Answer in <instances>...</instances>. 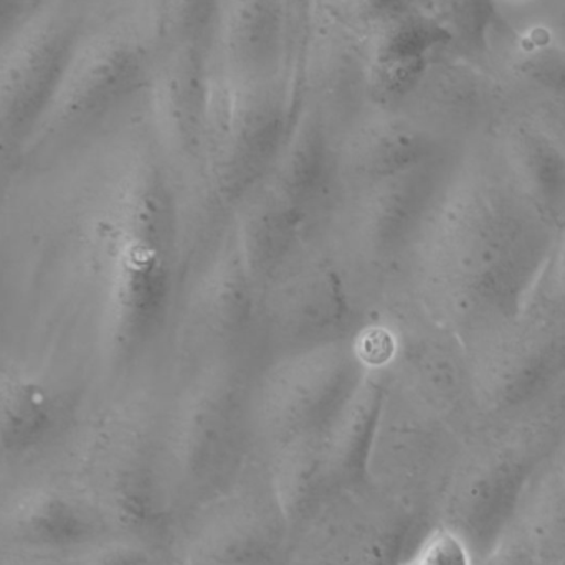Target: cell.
Listing matches in <instances>:
<instances>
[{
	"mask_svg": "<svg viewBox=\"0 0 565 565\" xmlns=\"http://www.w3.org/2000/svg\"><path fill=\"white\" fill-rule=\"evenodd\" d=\"M86 224L103 361L129 374L172 341L191 234L171 162L141 111L116 136Z\"/></svg>",
	"mask_w": 565,
	"mask_h": 565,
	"instance_id": "obj_1",
	"label": "cell"
},
{
	"mask_svg": "<svg viewBox=\"0 0 565 565\" xmlns=\"http://www.w3.org/2000/svg\"><path fill=\"white\" fill-rule=\"evenodd\" d=\"M299 106L286 76L247 79L215 68L205 131L204 188L232 211L270 171Z\"/></svg>",
	"mask_w": 565,
	"mask_h": 565,
	"instance_id": "obj_2",
	"label": "cell"
},
{
	"mask_svg": "<svg viewBox=\"0 0 565 565\" xmlns=\"http://www.w3.org/2000/svg\"><path fill=\"white\" fill-rule=\"evenodd\" d=\"M156 53L148 33L126 13L89 23L26 148L36 149L138 111Z\"/></svg>",
	"mask_w": 565,
	"mask_h": 565,
	"instance_id": "obj_3",
	"label": "cell"
},
{
	"mask_svg": "<svg viewBox=\"0 0 565 565\" xmlns=\"http://www.w3.org/2000/svg\"><path fill=\"white\" fill-rule=\"evenodd\" d=\"M262 335L260 291L248 274L231 214L189 252L172 339L182 369L211 362H244Z\"/></svg>",
	"mask_w": 565,
	"mask_h": 565,
	"instance_id": "obj_4",
	"label": "cell"
},
{
	"mask_svg": "<svg viewBox=\"0 0 565 565\" xmlns=\"http://www.w3.org/2000/svg\"><path fill=\"white\" fill-rule=\"evenodd\" d=\"M85 0H43L0 52V145L25 146L89 26Z\"/></svg>",
	"mask_w": 565,
	"mask_h": 565,
	"instance_id": "obj_5",
	"label": "cell"
},
{
	"mask_svg": "<svg viewBox=\"0 0 565 565\" xmlns=\"http://www.w3.org/2000/svg\"><path fill=\"white\" fill-rule=\"evenodd\" d=\"M355 335L271 358L254 381L252 411L281 431L322 435L364 381Z\"/></svg>",
	"mask_w": 565,
	"mask_h": 565,
	"instance_id": "obj_6",
	"label": "cell"
},
{
	"mask_svg": "<svg viewBox=\"0 0 565 565\" xmlns=\"http://www.w3.org/2000/svg\"><path fill=\"white\" fill-rule=\"evenodd\" d=\"M288 79L298 106L315 108L341 138L372 109L365 33L334 10L319 7L289 65Z\"/></svg>",
	"mask_w": 565,
	"mask_h": 565,
	"instance_id": "obj_7",
	"label": "cell"
},
{
	"mask_svg": "<svg viewBox=\"0 0 565 565\" xmlns=\"http://www.w3.org/2000/svg\"><path fill=\"white\" fill-rule=\"evenodd\" d=\"M212 75L214 53L205 46H166L156 53L142 115L181 181L204 184Z\"/></svg>",
	"mask_w": 565,
	"mask_h": 565,
	"instance_id": "obj_8",
	"label": "cell"
},
{
	"mask_svg": "<svg viewBox=\"0 0 565 565\" xmlns=\"http://www.w3.org/2000/svg\"><path fill=\"white\" fill-rule=\"evenodd\" d=\"M262 338L274 358L352 338L355 312L341 270L331 258L306 252L260 295Z\"/></svg>",
	"mask_w": 565,
	"mask_h": 565,
	"instance_id": "obj_9",
	"label": "cell"
},
{
	"mask_svg": "<svg viewBox=\"0 0 565 565\" xmlns=\"http://www.w3.org/2000/svg\"><path fill=\"white\" fill-rule=\"evenodd\" d=\"M257 188L311 231L338 204V138L315 108L299 105L277 161Z\"/></svg>",
	"mask_w": 565,
	"mask_h": 565,
	"instance_id": "obj_10",
	"label": "cell"
},
{
	"mask_svg": "<svg viewBox=\"0 0 565 565\" xmlns=\"http://www.w3.org/2000/svg\"><path fill=\"white\" fill-rule=\"evenodd\" d=\"M372 108L397 111L428 65L451 49L448 33L427 13L411 7L364 30Z\"/></svg>",
	"mask_w": 565,
	"mask_h": 565,
	"instance_id": "obj_11",
	"label": "cell"
},
{
	"mask_svg": "<svg viewBox=\"0 0 565 565\" xmlns=\"http://www.w3.org/2000/svg\"><path fill=\"white\" fill-rule=\"evenodd\" d=\"M289 46L286 0H221L215 68L237 78H288Z\"/></svg>",
	"mask_w": 565,
	"mask_h": 565,
	"instance_id": "obj_12",
	"label": "cell"
},
{
	"mask_svg": "<svg viewBox=\"0 0 565 565\" xmlns=\"http://www.w3.org/2000/svg\"><path fill=\"white\" fill-rule=\"evenodd\" d=\"M434 138L418 119L372 108L338 139L339 184L364 188L427 166Z\"/></svg>",
	"mask_w": 565,
	"mask_h": 565,
	"instance_id": "obj_13",
	"label": "cell"
},
{
	"mask_svg": "<svg viewBox=\"0 0 565 565\" xmlns=\"http://www.w3.org/2000/svg\"><path fill=\"white\" fill-rule=\"evenodd\" d=\"M422 168L352 189L349 235L359 255L372 264L395 257L414 225Z\"/></svg>",
	"mask_w": 565,
	"mask_h": 565,
	"instance_id": "obj_14",
	"label": "cell"
},
{
	"mask_svg": "<svg viewBox=\"0 0 565 565\" xmlns=\"http://www.w3.org/2000/svg\"><path fill=\"white\" fill-rule=\"evenodd\" d=\"M63 425L65 405L49 385L29 375L0 374V467L45 451Z\"/></svg>",
	"mask_w": 565,
	"mask_h": 565,
	"instance_id": "obj_15",
	"label": "cell"
},
{
	"mask_svg": "<svg viewBox=\"0 0 565 565\" xmlns=\"http://www.w3.org/2000/svg\"><path fill=\"white\" fill-rule=\"evenodd\" d=\"M13 540L39 551H72L102 534L98 516L83 501L62 491L40 490L23 497L9 514Z\"/></svg>",
	"mask_w": 565,
	"mask_h": 565,
	"instance_id": "obj_16",
	"label": "cell"
},
{
	"mask_svg": "<svg viewBox=\"0 0 565 565\" xmlns=\"http://www.w3.org/2000/svg\"><path fill=\"white\" fill-rule=\"evenodd\" d=\"M412 7L448 33L454 52L475 56L487 50L494 22L493 0H414Z\"/></svg>",
	"mask_w": 565,
	"mask_h": 565,
	"instance_id": "obj_17",
	"label": "cell"
},
{
	"mask_svg": "<svg viewBox=\"0 0 565 565\" xmlns=\"http://www.w3.org/2000/svg\"><path fill=\"white\" fill-rule=\"evenodd\" d=\"M218 7L221 0H166L156 39L158 50L199 45L214 53Z\"/></svg>",
	"mask_w": 565,
	"mask_h": 565,
	"instance_id": "obj_18",
	"label": "cell"
},
{
	"mask_svg": "<svg viewBox=\"0 0 565 565\" xmlns=\"http://www.w3.org/2000/svg\"><path fill=\"white\" fill-rule=\"evenodd\" d=\"M514 70L543 88L565 93V50L547 40L523 46L514 60Z\"/></svg>",
	"mask_w": 565,
	"mask_h": 565,
	"instance_id": "obj_19",
	"label": "cell"
},
{
	"mask_svg": "<svg viewBox=\"0 0 565 565\" xmlns=\"http://www.w3.org/2000/svg\"><path fill=\"white\" fill-rule=\"evenodd\" d=\"M412 3L414 0H339L338 6L331 7V10L338 12L345 22L364 32L411 9Z\"/></svg>",
	"mask_w": 565,
	"mask_h": 565,
	"instance_id": "obj_20",
	"label": "cell"
},
{
	"mask_svg": "<svg viewBox=\"0 0 565 565\" xmlns=\"http://www.w3.org/2000/svg\"><path fill=\"white\" fill-rule=\"evenodd\" d=\"M404 565H470V563H468L463 544L448 531H438L431 534Z\"/></svg>",
	"mask_w": 565,
	"mask_h": 565,
	"instance_id": "obj_21",
	"label": "cell"
},
{
	"mask_svg": "<svg viewBox=\"0 0 565 565\" xmlns=\"http://www.w3.org/2000/svg\"><path fill=\"white\" fill-rule=\"evenodd\" d=\"M43 0H0V52L25 25Z\"/></svg>",
	"mask_w": 565,
	"mask_h": 565,
	"instance_id": "obj_22",
	"label": "cell"
},
{
	"mask_svg": "<svg viewBox=\"0 0 565 565\" xmlns=\"http://www.w3.org/2000/svg\"><path fill=\"white\" fill-rule=\"evenodd\" d=\"M164 2L166 0H125V7L119 12L126 13L135 22H138L156 46ZM156 50H158V46H156Z\"/></svg>",
	"mask_w": 565,
	"mask_h": 565,
	"instance_id": "obj_23",
	"label": "cell"
},
{
	"mask_svg": "<svg viewBox=\"0 0 565 565\" xmlns=\"http://www.w3.org/2000/svg\"><path fill=\"white\" fill-rule=\"evenodd\" d=\"M289 17V35H291V46H289V65L295 58L296 50L309 29L312 15H315L316 0H286Z\"/></svg>",
	"mask_w": 565,
	"mask_h": 565,
	"instance_id": "obj_24",
	"label": "cell"
},
{
	"mask_svg": "<svg viewBox=\"0 0 565 565\" xmlns=\"http://www.w3.org/2000/svg\"><path fill=\"white\" fill-rule=\"evenodd\" d=\"M88 565H136V563L129 554L106 553L93 559Z\"/></svg>",
	"mask_w": 565,
	"mask_h": 565,
	"instance_id": "obj_25",
	"label": "cell"
},
{
	"mask_svg": "<svg viewBox=\"0 0 565 565\" xmlns=\"http://www.w3.org/2000/svg\"><path fill=\"white\" fill-rule=\"evenodd\" d=\"M546 40L547 42L553 43V45L561 46V49L565 50V19L563 22H559L554 26L553 35Z\"/></svg>",
	"mask_w": 565,
	"mask_h": 565,
	"instance_id": "obj_26",
	"label": "cell"
},
{
	"mask_svg": "<svg viewBox=\"0 0 565 565\" xmlns=\"http://www.w3.org/2000/svg\"><path fill=\"white\" fill-rule=\"evenodd\" d=\"M339 0H316V9H319V7H335L338 6Z\"/></svg>",
	"mask_w": 565,
	"mask_h": 565,
	"instance_id": "obj_27",
	"label": "cell"
}]
</instances>
